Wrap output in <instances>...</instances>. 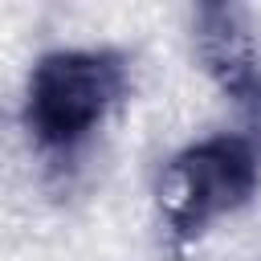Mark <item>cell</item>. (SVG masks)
Wrapping results in <instances>:
<instances>
[{
    "instance_id": "obj_1",
    "label": "cell",
    "mask_w": 261,
    "mask_h": 261,
    "mask_svg": "<svg viewBox=\"0 0 261 261\" xmlns=\"http://www.w3.org/2000/svg\"><path fill=\"white\" fill-rule=\"evenodd\" d=\"M126 94V61L106 49H57L29 73L24 122L49 151L77 147Z\"/></svg>"
},
{
    "instance_id": "obj_3",
    "label": "cell",
    "mask_w": 261,
    "mask_h": 261,
    "mask_svg": "<svg viewBox=\"0 0 261 261\" xmlns=\"http://www.w3.org/2000/svg\"><path fill=\"white\" fill-rule=\"evenodd\" d=\"M196 53L208 77L237 102V110L253 126V143L261 139V57L245 12L237 4H200L196 8Z\"/></svg>"
},
{
    "instance_id": "obj_2",
    "label": "cell",
    "mask_w": 261,
    "mask_h": 261,
    "mask_svg": "<svg viewBox=\"0 0 261 261\" xmlns=\"http://www.w3.org/2000/svg\"><path fill=\"white\" fill-rule=\"evenodd\" d=\"M261 179L257 143L245 135H216L184 147L159 171V208L179 241L204 232L212 220L249 204Z\"/></svg>"
}]
</instances>
